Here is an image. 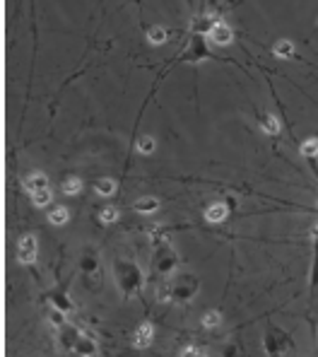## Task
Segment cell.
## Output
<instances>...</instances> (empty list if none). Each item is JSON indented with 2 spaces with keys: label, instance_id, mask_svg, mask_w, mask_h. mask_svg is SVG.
I'll return each mask as SVG.
<instances>
[{
  "label": "cell",
  "instance_id": "cell-1",
  "mask_svg": "<svg viewBox=\"0 0 318 357\" xmlns=\"http://www.w3.org/2000/svg\"><path fill=\"white\" fill-rule=\"evenodd\" d=\"M20 263H34L36 261V239L32 234H24L20 239V253H17Z\"/></svg>",
  "mask_w": 318,
  "mask_h": 357
},
{
  "label": "cell",
  "instance_id": "cell-2",
  "mask_svg": "<svg viewBox=\"0 0 318 357\" xmlns=\"http://www.w3.org/2000/svg\"><path fill=\"white\" fill-rule=\"evenodd\" d=\"M231 29L224 24V22H217L212 29H210V39H212V43H217V46H227V43H231Z\"/></svg>",
  "mask_w": 318,
  "mask_h": 357
},
{
  "label": "cell",
  "instance_id": "cell-3",
  "mask_svg": "<svg viewBox=\"0 0 318 357\" xmlns=\"http://www.w3.org/2000/svg\"><path fill=\"white\" fill-rule=\"evenodd\" d=\"M24 188H27L29 193L44 191V188H48V176H46L44 172H34V174H29V176L24 179Z\"/></svg>",
  "mask_w": 318,
  "mask_h": 357
},
{
  "label": "cell",
  "instance_id": "cell-4",
  "mask_svg": "<svg viewBox=\"0 0 318 357\" xmlns=\"http://www.w3.org/2000/svg\"><path fill=\"white\" fill-rule=\"evenodd\" d=\"M152 336H154L152 326L143 324L140 328H138V333L133 336V345H135V347H150V343H152Z\"/></svg>",
  "mask_w": 318,
  "mask_h": 357
},
{
  "label": "cell",
  "instance_id": "cell-5",
  "mask_svg": "<svg viewBox=\"0 0 318 357\" xmlns=\"http://www.w3.org/2000/svg\"><path fill=\"white\" fill-rule=\"evenodd\" d=\"M133 210L135 213H143V215H147V213H157L159 210V200L157 198H138L135 203H133Z\"/></svg>",
  "mask_w": 318,
  "mask_h": 357
},
{
  "label": "cell",
  "instance_id": "cell-6",
  "mask_svg": "<svg viewBox=\"0 0 318 357\" xmlns=\"http://www.w3.org/2000/svg\"><path fill=\"white\" fill-rule=\"evenodd\" d=\"M229 215V210L224 203H212V206L205 210V217H208V222H224Z\"/></svg>",
  "mask_w": 318,
  "mask_h": 357
},
{
  "label": "cell",
  "instance_id": "cell-7",
  "mask_svg": "<svg viewBox=\"0 0 318 357\" xmlns=\"http://www.w3.org/2000/svg\"><path fill=\"white\" fill-rule=\"evenodd\" d=\"M273 56H275V58H292V56H294V43L289 41V39L277 41L273 46Z\"/></svg>",
  "mask_w": 318,
  "mask_h": 357
},
{
  "label": "cell",
  "instance_id": "cell-8",
  "mask_svg": "<svg viewBox=\"0 0 318 357\" xmlns=\"http://www.w3.org/2000/svg\"><path fill=\"white\" fill-rule=\"evenodd\" d=\"M68 220H70V210H68L66 206H58L48 213V222H51V225H66Z\"/></svg>",
  "mask_w": 318,
  "mask_h": 357
},
{
  "label": "cell",
  "instance_id": "cell-9",
  "mask_svg": "<svg viewBox=\"0 0 318 357\" xmlns=\"http://www.w3.org/2000/svg\"><path fill=\"white\" fill-rule=\"evenodd\" d=\"M75 352H77V355H97V343H94L92 338L82 336L80 340H77Z\"/></svg>",
  "mask_w": 318,
  "mask_h": 357
},
{
  "label": "cell",
  "instance_id": "cell-10",
  "mask_svg": "<svg viewBox=\"0 0 318 357\" xmlns=\"http://www.w3.org/2000/svg\"><path fill=\"white\" fill-rule=\"evenodd\" d=\"M135 147H138L140 155H152V152L157 150V140H154L152 135H140L138 142H135Z\"/></svg>",
  "mask_w": 318,
  "mask_h": 357
},
{
  "label": "cell",
  "instance_id": "cell-11",
  "mask_svg": "<svg viewBox=\"0 0 318 357\" xmlns=\"http://www.w3.org/2000/svg\"><path fill=\"white\" fill-rule=\"evenodd\" d=\"M261 128L265 130V135H277L280 133V121L275 119L273 114H265L261 119Z\"/></svg>",
  "mask_w": 318,
  "mask_h": 357
},
{
  "label": "cell",
  "instance_id": "cell-12",
  "mask_svg": "<svg viewBox=\"0 0 318 357\" xmlns=\"http://www.w3.org/2000/svg\"><path fill=\"white\" fill-rule=\"evenodd\" d=\"M166 36H169V34H166L164 27H152V29L147 32V41L152 43V46H162V43L166 41Z\"/></svg>",
  "mask_w": 318,
  "mask_h": 357
},
{
  "label": "cell",
  "instance_id": "cell-13",
  "mask_svg": "<svg viewBox=\"0 0 318 357\" xmlns=\"http://www.w3.org/2000/svg\"><path fill=\"white\" fill-rule=\"evenodd\" d=\"M97 193L99 195H113V193H116V181H113V179H99V181H97Z\"/></svg>",
  "mask_w": 318,
  "mask_h": 357
},
{
  "label": "cell",
  "instance_id": "cell-14",
  "mask_svg": "<svg viewBox=\"0 0 318 357\" xmlns=\"http://www.w3.org/2000/svg\"><path fill=\"white\" fill-rule=\"evenodd\" d=\"M51 198H53V193L48 191V188H44V191H36V193H32V200L36 208H46L48 203H51Z\"/></svg>",
  "mask_w": 318,
  "mask_h": 357
},
{
  "label": "cell",
  "instance_id": "cell-15",
  "mask_svg": "<svg viewBox=\"0 0 318 357\" xmlns=\"http://www.w3.org/2000/svg\"><path fill=\"white\" fill-rule=\"evenodd\" d=\"M299 150H301L304 157H316L318 155V138H308V140H304Z\"/></svg>",
  "mask_w": 318,
  "mask_h": 357
},
{
  "label": "cell",
  "instance_id": "cell-16",
  "mask_svg": "<svg viewBox=\"0 0 318 357\" xmlns=\"http://www.w3.org/2000/svg\"><path fill=\"white\" fill-rule=\"evenodd\" d=\"M80 191H82V181H80L77 176L68 179L66 184H63V193H66V195H77Z\"/></svg>",
  "mask_w": 318,
  "mask_h": 357
},
{
  "label": "cell",
  "instance_id": "cell-17",
  "mask_svg": "<svg viewBox=\"0 0 318 357\" xmlns=\"http://www.w3.org/2000/svg\"><path fill=\"white\" fill-rule=\"evenodd\" d=\"M203 326H205V328H220V326H222V314H220V312H208V314L203 316Z\"/></svg>",
  "mask_w": 318,
  "mask_h": 357
},
{
  "label": "cell",
  "instance_id": "cell-18",
  "mask_svg": "<svg viewBox=\"0 0 318 357\" xmlns=\"http://www.w3.org/2000/svg\"><path fill=\"white\" fill-rule=\"evenodd\" d=\"M99 217H101V222H104V225H111V222H116V220H118V210H116V208H104Z\"/></svg>",
  "mask_w": 318,
  "mask_h": 357
},
{
  "label": "cell",
  "instance_id": "cell-19",
  "mask_svg": "<svg viewBox=\"0 0 318 357\" xmlns=\"http://www.w3.org/2000/svg\"><path fill=\"white\" fill-rule=\"evenodd\" d=\"M48 321L55 326H63V314H60L58 309H53V312H48Z\"/></svg>",
  "mask_w": 318,
  "mask_h": 357
}]
</instances>
